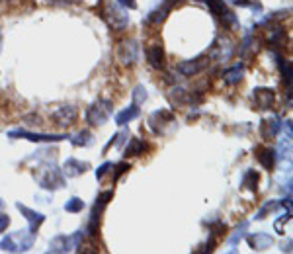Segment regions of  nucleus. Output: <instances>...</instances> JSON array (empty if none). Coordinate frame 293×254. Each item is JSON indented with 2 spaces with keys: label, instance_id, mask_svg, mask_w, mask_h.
<instances>
[{
  "label": "nucleus",
  "instance_id": "nucleus-1",
  "mask_svg": "<svg viewBox=\"0 0 293 254\" xmlns=\"http://www.w3.org/2000/svg\"><path fill=\"white\" fill-rule=\"evenodd\" d=\"M98 14H100V18H102L106 24L110 25L112 29H117V31L125 29L129 24V16L115 0L114 2L100 0V10H98Z\"/></svg>",
  "mask_w": 293,
  "mask_h": 254
},
{
  "label": "nucleus",
  "instance_id": "nucleus-2",
  "mask_svg": "<svg viewBox=\"0 0 293 254\" xmlns=\"http://www.w3.org/2000/svg\"><path fill=\"white\" fill-rule=\"evenodd\" d=\"M36 180L43 190H59L64 186V174L63 170H59L57 166L47 165L41 166L38 172H36Z\"/></svg>",
  "mask_w": 293,
  "mask_h": 254
},
{
  "label": "nucleus",
  "instance_id": "nucleus-3",
  "mask_svg": "<svg viewBox=\"0 0 293 254\" xmlns=\"http://www.w3.org/2000/svg\"><path fill=\"white\" fill-rule=\"evenodd\" d=\"M112 112H114V104H112V100L98 98V100L94 102L88 110H86V121H88L90 125H104V123L110 119Z\"/></svg>",
  "mask_w": 293,
  "mask_h": 254
},
{
  "label": "nucleus",
  "instance_id": "nucleus-4",
  "mask_svg": "<svg viewBox=\"0 0 293 254\" xmlns=\"http://www.w3.org/2000/svg\"><path fill=\"white\" fill-rule=\"evenodd\" d=\"M114 198V192H104L96 198V203H94V209L90 213V221H88V233L90 237H96L98 233V225H100V219H102V213L106 209V205L110 203V200Z\"/></svg>",
  "mask_w": 293,
  "mask_h": 254
},
{
  "label": "nucleus",
  "instance_id": "nucleus-5",
  "mask_svg": "<svg viewBox=\"0 0 293 254\" xmlns=\"http://www.w3.org/2000/svg\"><path fill=\"white\" fill-rule=\"evenodd\" d=\"M10 137H20V139H27L31 143H59V141L69 139V135L64 133H31L26 129H18V131H10Z\"/></svg>",
  "mask_w": 293,
  "mask_h": 254
},
{
  "label": "nucleus",
  "instance_id": "nucleus-6",
  "mask_svg": "<svg viewBox=\"0 0 293 254\" xmlns=\"http://www.w3.org/2000/svg\"><path fill=\"white\" fill-rule=\"evenodd\" d=\"M80 242H82V233H75L73 237L59 235L49 244V252H71L75 248H80Z\"/></svg>",
  "mask_w": 293,
  "mask_h": 254
},
{
  "label": "nucleus",
  "instance_id": "nucleus-7",
  "mask_svg": "<svg viewBox=\"0 0 293 254\" xmlns=\"http://www.w3.org/2000/svg\"><path fill=\"white\" fill-rule=\"evenodd\" d=\"M276 102V92L272 88H254L252 90V104H254L256 110L260 112H266L274 106Z\"/></svg>",
  "mask_w": 293,
  "mask_h": 254
},
{
  "label": "nucleus",
  "instance_id": "nucleus-8",
  "mask_svg": "<svg viewBox=\"0 0 293 254\" xmlns=\"http://www.w3.org/2000/svg\"><path fill=\"white\" fill-rule=\"evenodd\" d=\"M207 65H209V55H200V57L190 59V61H182L178 65V71L184 76H193L198 75V73H202V71H205Z\"/></svg>",
  "mask_w": 293,
  "mask_h": 254
},
{
  "label": "nucleus",
  "instance_id": "nucleus-9",
  "mask_svg": "<svg viewBox=\"0 0 293 254\" xmlns=\"http://www.w3.org/2000/svg\"><path fill=\"white\" fill-rule=\"evenodd\" d=\"M78 117V112L75 106H61L51 114V119L61 127H71Z\"/></svg>",
  "mask_w": 293,
  "mask_h": 254
},
{
  "label": "nucleus",
  "instance_id": "nucleus-10",
  "mask_svg": "<svg viewBox=\"0 0 293 254\" xmlns=\"http://www.w3.org/2000/svg\"><path fill=\"white\" fill-rule=\"evenodd\" d=\"M205 4H207V8L211 10L213 16L223 20L227 25H237V18L233 16V12H229V8L223 0H205Z\"/></svg>",
  "mask_w": 293,
  "mask_h": 254
},
{
  "label": "nucleus",
  "instance_id": "nucleus-11",
  "mask_svg": "<svg viewBox=\"0 0 293 254\" xmlns=\"http://www.w3.org/2000/svg\"><path fill=\"white\" fill-rule=\"evenodd\" d=\"M117 55H119V61L123 65H133L137 59H139V43H137L135 39L123 41V43L119 45Z\"/></svg>",
  "mask_w": 293,
  "mask_h": 254
},
{
  "label": "nucleus",
  "instance_id": "nucleus-12",
  "mask_svg": "<svg viewBox=\"0 0 293 254\" xmlns=\"http://www.w3.org/2000/svg\"><path fill=\"white\" fill-rule=\"evenodd\" d=\"M166 123H174V115H172V112H168V110H158V112H154V114L149 117V127L153 129V133H156V135L165 133Z\"/></svg>",
  "mask_w": 293,
  "mask_h": 254
},
{
  "label": "nucleus",
  "instance_id": "nucleus-13",
  "mask_svg": "<svg viewBox=\"0 0 293 254\" xmlns=\"http://www.w3.org/2000/svg\"><path fill=\"white\" fill-rule=\"evenodd\" d=\"M147 61L149 65L153 67V69H165L166 67V53H165V47L160 45V43H151L149 47H147Z\"/></svg>",
  "mask_w": 293,
  "mask_h": 254
},
{
  "label": "nucleus",
  "instance_id": "nucleus-14",
  "mask_svg": "<svg viewBox=\"0 0 293 254\" xmlns=\"http://www.w3.org/2000/svg\"><path fill=\"white\" fill-rule=\"evenodd\" d=\"M16 207H18V211H22V215L27 219V223H29V231L36 235V233H38V229L41 227V223L45 221V215H43V213H39V211L29 209V207H26L24 203H16Z\"/></svg>",
  "mask_w": 293,
  "mask_h": 254
},
{
  "label": "nucleus",
  "instance_id": "nucleus-15",
  "mask_svg": "<svg viewBox=\"0 0 293 254\" xmlns=\"http://www.w3.org/2000/svg\"><path fill=\"white\" fill-rule=\"evenodd\" d=\"M88 168H90L88 163H82V161H78L75 156H69V158L63 163V174L67 178H75V176L84 174Z\"/></svg>",
  "mask_w": 293,
  "mask_h": 254
},
{
  "label": "nucleus",
  "instance_id": "nucleus-16",
  "mask_svg": "<svg viewBox=\"0 0 293 254\" xmlns=\"http://www.w3.org/2000/svg\"><path fill=\"white\" fill-rule=\"evenodd\" d=\"M180 0H166L162 6H158L156 10H153V12L149 14V22H153V24H160L162 20H166V16H168V12L178 4Z\"/></svg>",
  "mask_w": 293,
  "mask_h": 254
},
{
  "label": "nucleus",
  "instance_id": "nucleus-17",
  "mask_svg": "<svg viewBox=\"0 0 293 254\" xmlns=\"http://www.w3.org/2000/svg\"><path fill=\"white\" fill-rule=\"evenodd\" d=\"M256 152H258V154H256L258 163L264 166L266 170H274V166H276V151L270 149V147H262V149H258Z\"/></svg>",
  "mask_w": 293,
  "mask_h": 254
},
{
  "label": "nucleus",
  "instance_id": "nucleus-18",
  "mask_svg": "<svg viewBox=\"0 0 293 254\" xmlns=\"http://www.w3.org/2000/svg\"><path fill=\"white\" fill-rule=\"evenodd\" d=\"M139 106L137 104H131V106H127V108H123L119 114L115 115V123L117 125H125V123H129V121H133V119H137L139 117Z\"/></svg>",
  "mask_w": 293,
  "mask_h": 254
},
{
  "label": "nucleus",
  "instance_id": "nucleus-19",
  "mask_svg": "<svg viewBox=\"0 0 293 254\" xmlns=\"http://www.w3.org/2000/svg\"><path fill=\"white\" fill-rule=\"evenodd\" d=\"M242 75H244V65L237 63L233 69L223 73V82H225L227 86H235V84H239L242 80Z\"/></svg>",
  "mask_w": 293,
  "mask_h": 254
},
{
  "label": "nucleus",
  "instance_id": "nucleus-20",
  "mask_svg": "<svg viewBox=\"0 0 293 254\" xmlns=\"http://www.w3.org/2000/svg\"><path fill=\"white\" fill-rule=\"evenodd\" d=\"M278 129H280V123H278L276 117H274V119H262V123H260V135H262V139H272V137L278 135Z\"/></svg>",
  "mask_w": 293,
  "mask_h": 254
},
{
  "label": "nucleus",
  "instance_id": "nucleus-21",
  "mask_svg": "<svg viewBox=\"0 0 293 254\" xmlns=\"http://www.w3.org/2000/svg\"><path fill=\"white\" fill-rule=\"evenodd\" d=\"M248 244H250L254 250H266L268 246L272 244V239H270V235H266V233H254V235L248 237Z\"/></svg>",
  "mask_w": 293,
  "mask_h": 254
},
{
  "label": "nucleus",
  "instance_id": "nucleus-22",
  "mask_svg": "<svg viewBox=\"0 0 293 254\" xmlns=\"http://www.w3.org/2000/svg\"><path fill=\"white\" fill-rule=\"evenodd\" d=\"M147 151V143L143 139H137V137H133V139H129L127 147H125V154L123 156H139L143 152Z\"/></svg>",
  "mask_w": 293,
  "mask_h": 254
},
{
  "label": "nucleus",
  "instance_id": "nucleus-23",
  "mask_svg": "<svg viewBox=\"0 0 293 254\" xmlns=\"http://www.w3.org/2000/svg\"><path fill=\"white\" fill-rule=\"evenodd\" d=\"M69 139H71V143L75 147H90L94 143V135L90 133L88 129H82V131H78L75 137H69Z\"/></svg>",
  "mask_w": 293,
  "mask_h": 254
},
{
  "label": "nucleus",
  "instance_id": "nucleus-24",
  "mask_svg": "<svg viewBox=\"0 0 293 254\" xmlns=\"http://www.w3.org/2000/svg\"><path fill=\"white\" fill-rule=\"evenodd\" d=\"M258 180H260L258 172H254V170H246V174L242 178V186L248 188L250 192H256L258 190Z\"/></svg>",
  "mask_w": 293,
  "mask_h": 254
},
{
  "label": "nucleus",
  "instance_id": "nucleus-25",
  "mask_svg": "<svg viewBox=\"0 0 293 254\" xmlns=\"http://www.w3.org/2000/svg\"><path fill=\"white\" fill-rule=\"evenodd\" d=\"M82 209H84V202L80 198H71L64 203V211H69V213H80Z\"/></svg>",
  "mask_w": 293,
  "mask_h": 254
},
{
  "label": "nucleus",
  "instance_id": "nucleus-26",
  "mask_svg": "<svg viewBox=\"0 0 293 254\" xmlns=\"http://www.w3.org/2000/svg\"><path fill=\"white\" fill-rule=\"evenodd\" d=\"M0 248L2 250H8V252H18V244L14 242V237H4V241L0 242Z\"/></svg>",
  "mask_w": 293,
  "mask_h": 254
},
{
  "label": "nucleus",
  "instance_id": "nucleus-27",
  "mask_svg": "<svg viewBox=\"0 0 293 254\" xmlns=\"http://www.w3.org/2000/svg\"><path fill=\"white\" fill-rule=\"evenodd\" d=\"M115 174L112 176V182H117L119 180V176H123L127 170H131V165L129 163H119V165H115Z\"/></svg>",
  "mask_w": 293,
  "mask_h": 254
},
{
  "label": "nucleus",
  "instance_id": "nucleus-28",
  "mask_svg": "<svg viewBox=\"0 0 293 254\" xmlns=\"http://www.w3.org/2000/svg\"><path fill=\"white\" fill-rule=\"evenodd\" d=\"M246 229H248V223H242L241 229H237V231H235V235H233V237H231V239H229V244H231V246H235L237 242H241L242 233H244Z\"/></svg>",
  "mask_w": 293,
  "mask_h": 254
},
{
  "label": "nucleus",
  "instance_id": "nucleus-29",
  "mask_svg": "<svg viewBox=\"0 0 293 254\" xmlns=\"http://www.w3.org/2000/svg\"><path fill=\"white\" fill-rule=\"evenodd\" d=\"M133 104H137V106H139L141 102H145L147 100V90L143 88V86H137V88L133 90Z\"/></svg>",
  "mask_w": 293,
  "mask_h": 254
},
{
  "label": "nucleus",
  "instance_id": "nucleus-30",
  "mask_svg": "<svg viewBox=\"0 0 293 254\" xmlns=\"http://www.w3.org/2000/svg\"><path fill=\"white\" fill-rule=\"evenodd\" d=\"M276 207H278V203H276V202H270V203H266V205H264V207H262V209L258 211V213H256V219H264V215H266L268 211H274Z\"/></svg>",
  "mask_w": 293,
  "mask_h": 254
},
{
  "label": "nucleus",
  "instance_id": "nucleus-31",
  "mask_svg": "<svg viewBox=\"0 0 293 254\" xmlns=\"http://www.w3.org/2000/svg\"><path fill=\"white\" fill-rule=\"evenodd\" d=\"M110 168H114V165H112V163H104V165L100 166L98 170H96V180H102V178L106 176L108 172H110Z\"/></svg>",
  "mask_w": 293,
  "mask_h": 254
},
{
  "label": "nucleus",
  "instance_id": "nucleus-32",
  "mask_svg": "<svg viewBox=\"0 0 293 254\" xmlns=\"http://www.w3.org/2000/svg\"><path fill=\"white\" fill-rule=\"evenodd\" d=\"M80 0H49L53 6H71V4H78Z\"/></svg>",
  "mask_w": 293,
  "mask_h": 254
},
{
  "label": "nucleus",
  "instance_id": "nucleus-33",
  "mask_svg": "<svg viewBox=\"0 0 293 254\" xmlns=\"http://www.w3.org/2000/svg\"><path fill=\"white\" fill-rule=\"evenodd\" d=\"M8 225H10V217L6 213H0V233H4L8 229Z\"/></svg>",
  "mask_w": 293,
  "mask_h": 254
},
{
  "label": "nucleus",
  "instance_id": "nucleus-34",
  "mask_svg": "<svg viewBox=\"0 0 293 254\" xmlns=\"http://www.w3.org/2000/svg\"><path fill=\"white\" fill-rule=\"evenodd\" d=\"M119 6H125V8H131V10H135L137 8V2L135 0H115Z\"/></svg>",
  "mask_w": 293,
  "mask_h": 254
},
{
  "label": "nucleus",
  "instance_id": "nucleus-35",
  "mask_svg": "<svg viewBox=\"0 0 293 254\" xmlns=\"http://www.w3.org/2000/svg\"><path fill=\"white\" fill-rule=\"evenodd\" d=\"M0 49H2V29H0Z\"/></svg>",
  "mask_w": 293,
  "mask_h": 254
},
{
  "label": "nucleus",
  "instance_id": "nucleus-36",
  "mask_svg": "<svg viewBox=\"0 0 293 254\" xmlns=\"http://www.w3.org/2000/svg\"><path fill=\"white\" fill-rule=\"evenodd\" d=\"M0 205H2V202H0Z\"/></svg>",
  "mask_w": 293,
  "mask_h": 254
}]
</instances>
